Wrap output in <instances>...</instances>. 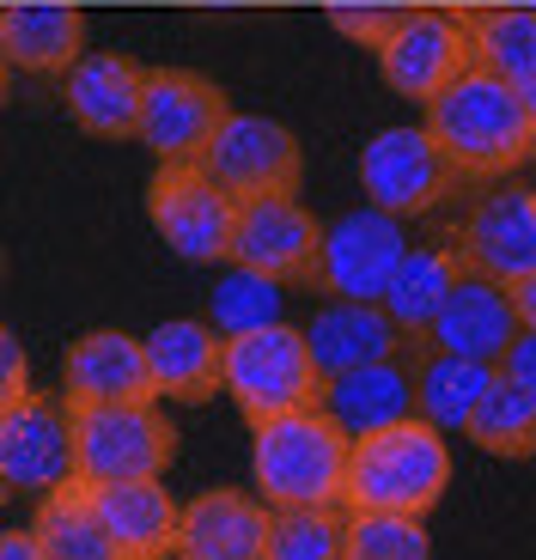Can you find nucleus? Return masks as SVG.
<instances>
[{"label":"nucleus","instance_id":"obj_1","mask_svg":"<svg viewBox=\"0 0 536 560\" xmlns=\"http://www.w3.org/2000/svg\"><path fill=\"white\" fill-rule=\"evenodd\" d=\"M427 135L457 177H506L531 159L536 147V116L518 85L494 80L488 68L469 61L452 85H439L427 98Z\"/></svg>","mask_w":536,"mask_h":560},{"label":"nucleus","instance_id":"obj_2","mask_svg":"<svg viewBox=\"0 0 536 560\" xmlns=\"http://www.w3.org/2000/svg\"><path fill=\"white\" fill-rule=\"evenodd\" d=\"M348 445L324 408H293V415L256 420L250 427V481L268 512L293 505H341L348 488Z\"/></svg>","mask_w":536,"mask_h":560},{"label":"nucleus","instance_id":"obj_3","mask_svg":"<svg viewBox=\"0 0 536 560\" xmlns=\"http://www.w3.org/2000/svg\"><path fill=\"white\" fill-rule=\"evenodd\" d=\"M445 488H452V445L421 415L348 445V488H341L348 512H409V518H427L445 500Z\"/></svg>","mask_w":536,"mask_h":560},{"label":"nucleus","instance_id":"obj_4","mask_svg":"<svg viewBox=\"0 0 536 560\" xmlns=\"http://www.w3.org/2000/svg\"><path fill=\"white\" fill-rule=\"evenodd\" d=\"M220 390H226L232 408L256 427V420L293 415V408H317L324 372H317V360H311V348H305V329H293V323H263V329L226 336Z\"/></svg>","mask_w":536,"mask_h":560},{"label":"nucleus","instance_id":"obj_5","mask_svg":"<svg viewBox=\"0 0 536 560\" xmlns=\"http://www.w3.org/2000/svg\"><path fill=\"white\" fill-rule=\"evenodd\" d=\"M177 457V427L159 402H98L73 408V463L85 488L159 481Z\"/></svg>","mask_w":536,"mask_h":560},{"label":"nucleus","instance_id":"obj_6","mask_svg":"<svg viewBox=\"0 0 536 560\" xmlns=\"http://www.w3.org/2000/svg\"><path fill=\"white\" fill-rule=\"evenodd\" d=\"M0 481H7L13 493H31V500L80 481L68 396L19 390L13 402L0 408Z\"/></svg>","mask_w":536,"mask_h":560},{"label":"nucleus","instance_id":"obj_7","mask_svg":"<svg viewBox=\"0 0 536 560\" xmlns=\"http://www.w3.org/2000/svg\"><path fill=\"white\" fill-rule=\"evenodd\" d=\"M201 171H208L232 201L293 196L299 177H305V147H299V135L287 122H275V116L226 110V122L213 128L208 153H201Z\"/></svg>","mask_w":536,"mask_h":560},{"label":"nucleus","instance_id":"obj_8","mask_svg":"<svg viewBox=\"0 0 536 560\" xmlns=\"http://www.w3.org/2000/svg\"><path fill=\"white\" fill-rule=\"evenodd\" d=\"M226 92L196 68H147L141 85V140L159 165H201L213 128L226 122Z\"/></svg>","mask_w":536,"mask_h":560},{"label":"nucleus","instance_id":"obj_9","mask_svg":"<svg viewBox=\"0 0 536 560\" xmlns=\"http://www.w3.org/2000/svg\"><path fill=\"white\" fill-rule=\"evenodd\" d=\"M147 220L184 262H226L238 201L220 189L201 165H159L147 183Z\"/></svg>","mask_w":536,"mask_h":560},{"label":"nucleus","instance_id":"obj_10","mask_svg":"<svg viewBox=\"0 0 536 560\" xmlns=\"http://www.w3.org/2000/svg\"><path fill=\"white\" fill-rule=\"evenodd\" d=\"M457 183V171L445 165L439 140L421 122H396L360 147V189L372 208L409 220V213H433L445 201V189Z\"/></svg>","mask_w":536,"mask_h":560},{"label":"nucleus","instance_id":"obj_11","mask_svg":"<svg viewBox=\"0 0 536 560\" xmlns=\"http://www.w3.org/2000/svg\"><path fill=\"white\" fill-rule=\"evenodd\" d=\"M317 256H324V225L311 220L299 196H250L232 220L226 262L256 268L281 287H317Z\"/></svg>","mask_w":536,"mask_h":560},{"label":"nucleus","instance_id":"obj_12","mask_svg":"<svg viewBox=\"0 0 536 560\" xmlns=\"http://www.w3.org/2000/svg\"><path fill=\"white\" fill-rule=\"evenodd\" d=\"M403 256H409V232H403V220L366 201V208H353V213H341V220H329V225H324V256H317V293H329V299H360V305H378Z\"/></svg>","mask_w":536,"mask_h":560},{"label":"nucleus","instance_id":"obj_13","mask_svg":"<svg viewBox=\"0 0 536 560\" xmlns=\"http://www.w3.org/2000/svg\"><path fill=\"white\" fill-rule=\"evenodd\" d=\"M457 262L469 275H488L500 287H518L536 275V196L531 189H488L469 201L464 232L452 238Z\"/></svg>","mask_w":536,"mask_h":560},{"label":"nucleus","instance_id":"obj_14","mask_svg":"<svg viewBox=\"0 0 536 560\" xmlns=\"http://www.w3.org/2000/svg\"><path fill=\"white\" fill-rule=\"evenodd\" d=\"M469 68V31L445 7H409V19L391 31L378 49V73L396 98H433L439 85H452Z\"/></svg>","mask_w":536,"mask_h":560},{"label":"nucleus","instance_id":"obj_15","mask_svg":"<svg viewBox=\"0 0 536 560\" xmlns=\"http://www.w3.org/2000/svg\"><path fill=\"white\" fill-rule=\"evenodd\" d=\"M141 85L147 68L123 49H85L68 73H61V104H68L73 128L92 140H135L141 128Z\"/></svg>","mask_w":536,"mask_h":560},{"label":"nucleus","instance_id":"obj_16","mask_svg":"<svg viewBox=\"0 0 536 560\" xmlns=\"http://www.w3.org/2000/svg\"><path fill=\"white\" fill-rule=\"evenodd\" d=\"M518 336V311H512V287L488 275H457L452 299L439 305V317L427 323V336L415 348H433V353H457V360H488L500 365V353L512 348Z\"/></svg>","mask_w":536,"mask_h":560},{"label":"nucleus","instance_id":"obj_17","mask_svg":"<svg viewBox=\"0 0 536 560\" xmlns=\"http://www.w3.org/2000/svg\"><path fill=\"white\" fill-rule=\"evenodd\" d=\"M61 396H68V408L153 402L147 341L128 336V329H85V336L61 353Z\"/></svg>","mask_w":536,"mask_h":560},{"label":"nucleus","instance_id":"obj_18","mask_svg":"<svg viewBox=\"0 0 536 560\" xmlns=\"http://www.w3.org/2000/svg\"><path fill=\"white\" fill-rule=\"evenodd\" d=\"M268 512L244 488H208L189 505H177V560H263L268 548Z\"/></svg>","mask_w":536,"mask_h":560},{"label":"nucleus","instance_id":"obj_19","mask_svg":"<svg viewBox=\"0 0 536 560\" xmlns=\"http://www.w3.org/2000/svg\"><path fill=\"white\" fill-rule=\"evenodd\" d=\"M305 348L317 360L324 378H341L353 365H378V360H403V348H415L403 329L391 323L384 305H360V299H324L305 323Z\"/></svg>","mask_w":536,"mask_h":560},{"label":"nucleus","instance_id":"obj_20","mask_svg":"<svg viewBox=\"0 0 536 560\" xmlns=\"http://www.w3.org/2000/svg\"><path fill=\"white\" fill-rule=\"evenodd\" d=\"M147 372H153V402H208L220 390V353L226 336L208 317H171L147 329Z\"/></svg>","mask_w":536,"mask_h":560},{"label":"nucleus","instance_id":"obj_21","mask_svg":"<svg viewBox=\"0 0 536 560\" xmlns=\"http://www.w3.org/2000/svg\"><path fill=\"white\" fill-rule=\"evenodd\" d=\"M0 56L13 73H68L85 56V13L73 0H7Z\"/></svg>","mask_w":536,"mask_h":560},{"label":"nucleus","instance_id":"obj_22","mask_svg":"<svg viewBox=\"0 0 536 560\" xmlns=\"http://www.w3.org/2000/svg\"><path fill=\"white\" fill-rule=\"evenodd\" d=\"M317 408H324L348 439L384 433V427H396V420L415 415V365H403V360L353 365V372H341V378H324Z\"/></svg>","mask_w":536,"mask_h":560},{"label":"nucleus","instance_id":"obj_23","mask_svg":"<svg viewBox=\"0 0 536 560\" xmlns=\"http://www.w3.org/2000/svg\"><path fill=\"white\" fill-rule=\"evenodd\" d=\"M92 505H98L110 542L123 548V560H171V548H177V500H171L165 476L92 488Z\"/></svg>","mask_w":536,"mask_h":560},{"label":"nucleus","instance_id":"obj_24","mask_svg":"<svg viewBox=\"0 0 536 560\" xmlns=\"http://www.w3.org/2000/svg\"><path fill=\"white\" fill-rule=\"evenodd\" d=\"M500 365L488 360H457V353H433L421 348V360H415V415L427 420V427H439V433H469V420H476L481 396L494 390Z\"/></svg>","mask_w":536,"mask_h":560},{"label":"nucleus","instance_id":"obj_25","mask_svg":"<svg viewBox=\"0 0 536 560\" xmlns=\"http://www.w3.org/2000/svg\"><path fill=\"white\" fill-rule=\"evenodd\" d=\"M457 275H464V262H457L452 244H409V256L396 262L391 287H384L378 305L391 311V323L403 329L409 341L427 336V323L439 317V305L452 299Z\"/></svg>","mask_w":536,"mask_h":560},{"label":"nucleus","instance_id":"obj_26","mask_svg":"<svg viewBox=\"0 0 536 560\" xmlns=\"http://www.w3.org/2000/svg\"><path fill=\"white\" fill-rule=\"evenodd\" d=\"M31 530H37L49 560H123V548L110 542L85 481H68V488L43 493L37 512H31Z\"/></svg>","mask_w":536,"mask_h":560},{"label":"nucleus","instance_id":"obj_27","mask_svg":"<svg viewBox=\"0 0 536 560\" xmlns=\"http://www.w3.org/2000/svg\"><path fill=\"white\" fill-rule=\"evenodd\" d=\"M464 31L476 68H488L506 85L536 80V7H476L464 13Z\"/></svg>","mask_w":536,"mask_h":560},{"label":"nucleus","instance_id":"obj_28","mask_svg":"<svg viewBox=\"0 0 536 560\" xmlns=\"http://www.w3.org/2000/svg\"><path fill=\"white\" fill-rule=\"evenodd\" d=\"M464 439L476 451H488V457H506V463L536 457V396L518 390V384H506V378H494V390L481 396V408H476Z\"/></svg>","mask_w":536,"mask_h":560},{"label":"nucleus","instance_id":"obj_29","mask_svg":"<svg viewBox=\"0 0 536 560\" xmlns=\"http://www.w3.org/2000/svg\"><path fill=\"white\" fill-rule=\"evenodd\" d=\"M336 560H433V536L409 512H348Z\"/></svg>","mask_w":536,"mask_h":560},{"label":"nucleus","instance_id":"obj_30","mask_svg":"<svg viewBox=\"0 0 536 560\" xmlns=\"http://www.w3.org/2000/svg\"><path fill=\"white\" fill-rule=\"evenodd\" d=\"M281 299L287 287L281 280L256 275V268H238L232 262L213 287V305H208V323L220 336H244V329H263V323H281Z\"/></svg>","mask_w":536,"mask_h":560},{"label":"nucleus","instance_id":"obj_31","mask_svg":"<svg viewBox=\"0 0 536 560\" xmlns=\"http://www.w3.org/2000/svg\"><path fill=\"white\" fill-rule=\"evenodd\" d=\"M341 555V512L336 505H293L268 518L263 560H336Z\"/></svg>","mask_w":536,"mask_h":560},{"label":"nucleus","instance_id":"obj_32","mask_svg":"<svg viewBox=\"0 0 536 560\" xmlns=\"http://www.w3.org/2000/svg\"><path fill=\"white\" fill-rule=\"evenodd\" d=\"M324 19H329V31H341V37L360 43V49H384L391 31L409 19V7H396V0H336Z\"/></svg>","mask_w":536,"mask_h":560},{"label":"nucleus","instance_id":"obj_33","mask_svg":"<svg viewBox=\"0 0 536 560\" xmlns=\"http://www.w3.org/2000/svg\"><path fill=\"white\" fill-rule=\"evenodd\" d=\"M19 390H31V360H25V341L0 323V408L13 402Z\"/></svg>","mask_w":536,"mask_h":560},{"label":"nucleus","instance_id":"obj_34","mask_svg":"<svg viewBox=\"0 0 536 560\" xmlns=\"http://www.w3.org/2000/svg\"><path fill=\"white\" fill-rule=\"evenodd\" d=\"M500 378L536 396V329H518V336H512V348L500 353Z\"/></svg>","mask_w":536,"mask_h":560},{"label":"nucleus","instance_id":"obj_35","mask_svg":"<svg viewBox=\"0 0 536 560\" xmlns=\"http://www.w3.org/2000/svg\"><path fill=\"white\" fill-rule=\"evenodd\" d=\"M0 560H49L43 555V542H37V530H0Z\"/></svg>","mask_w":536,"mask_h":560},{"label":"nucleus","instance_id":"obj_36","mask_svg":"<svg viewBox=\"0 0 536 560\" xmlns=\"http://www.w3.org/2000/svg\"><path fill=\"white\" fill-rule=\"evenodd\" d=\"M512 311H518V329H536V275L512 287Z\"/></svg>","mask_w":536,"mask_h":560},{"label":"nucleus","instance_id":"obj_37","mask_svg":"<svg viewBox=\"0 0 536 560\" xmlns=\"http://www.w3.org/2000/svg\"><path fill=\"white\" fill-rule=\"evenodd\" d=\"M13 98V68H7V56H0V104Z\"/></svg>","mask_w":536,"mask_h":560},{"label":"nucleus","instance_id":"obj_38","mask_svg":"<svg viewBox=\"0 0 536 560\" xmlns=\"http://www.w3.org/2000/svg\"><path fill=\"white\" fill-rule=\"evenodd\" d=\"M518 92H524V104H531V116H536V80H531V85H518Z\"/></svg>","mask_w":536,"mask_h":560},{"label":"nucleus","instance_id":"obj_39","mask_svg":"<svg viewBox=\"0 0 536 560\" xmlns=\"http://www.w3.org/2000/svg\"><path fill=\"white\" fill-rule=\"evenodd\" d=\"M7 500H13V488H7V481H0V512H7Z\"/></svg>","mask_w":536,"mask_h":560},{"label":"nucleus","instance_id":"obj_40","mask_svg":"<svg viewBox=\"0 0 536 560\" xmlns=\"http://www.w3.org/2000/svg\"><path fill=\"white\" fill-rule=\"evenodd\" d=\"M0 13H7V0H0Z\"/></svg>","mask_w":536,"mask_h":560},{"label":"nucleus","instance_id":"obj_41","mask_svg":"<svg viewBox=\"0 0 536 560\" xmlns=\"http://www.w3.org/2000/svg\"><path fill=\"white\" fill-rule=\"evenodd\" d=\"M531 159H536V147H531Z\"/></svg>","mask_w":536,"mask_h":560},{"label":"nucleus","instance_id":"obj_42","mask_svg":"<svg viewBox=\"0 0 536 560\" xmlns=\"http://www.w3.org/2000/svg\"><path fill=\"white\" fill-rule=\"evenodd\" d=\"M531 196H536V189H531Z\"/></svg>","mask_w":536,"mask_h":560}]
</instances>
